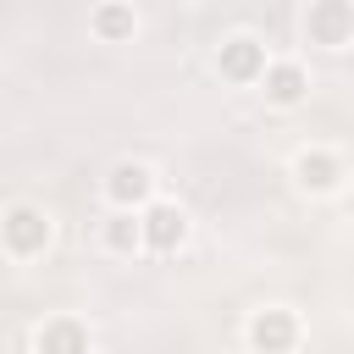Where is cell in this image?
Here are the masks:
<instances>
[{
    "mask_svg": "<svg viewBox=\"0 0 354 354\" xmlns=\"http://www.w3.org/2000/svg\"><path fill=\"white\" fill-rule=\"evenodd\" d=\"M149 238L166 249V243H177L183 238V216L177 210H149Z\"/></svg>",
    "mask_w": 354,
    "mask_h": 354,
    "instance_id": "obj_1",
    "label": "cell"
},
{
    "mask_svg": "<svg viewBox=\"0 0 354 354\" xmlns=\"http://www.w3.org/2000/svg\"><path fill=\"white\" fill-rule=\"evenodd\" d=\"M11 243H17V249L44 243V221H39V216H28V210H17V216H11Z\"/></svg>",
    "mask_w": 354,
    "mask_h": 354,
    "instance_id": "obj_2",
    "label": "cell"
},
{
    "mask_svg": "<svg viewBox=\"0 0 354 354\" xmlns=\"http://www.w3.org/2000/svg\"><path fill=\"white\" fill-rule=\"evenodd\" d=\"M288 337H293V326H288V315H266V321L254 326V343H260V348H282Z\"/></svg>",
    "mask_w": 354,
    "mask_h": 354,
    "instance_id": "obj_3",
    "label": "cell"
},
{
    "mask_svg": "<svg viewBox=\"0 0 354 354\" xmlns=\"http://www.w3.org/2000/svg\"><path fill=\"white\" fill-rule=\"evenodd\" d=\"M266 88H271V100H282V105H288V100H299V88H304V77H299L293 66H277Z\"/></svg>",
    "mask_w": 354,
    "mask_h": 354,
    "instance_id": "obj_4",
    "label": "cell"
},
{
    "mask_svg": "<svg viewBox=\"0 0 354 354\" xmlns=\"http://www.w3.org/2000/svg\"><path fill=\"white\" fill-rule=\"evenodd\" d=\"M144 188H149V177H144L138 166H122V171H116V183H111V194H116V199H138Z\"/></svg>",
    "mask_w": 354,
    "mask_h": 354,
    "instance_id": "obj_5",
    "label": "cell"
},
{
    "mask_svg": "<svg viewBox=\"0 0 354 354\" xmlns=\"http://www.w3.org/2000/svg\"><path fill=\"white\" fill-rule=\"evenodd\" d=\"M249 66H254V50L249 44H232L227 50V72H249Z\"/></svg>",
    "mask_w": 354,
    "mask_h": 354,
    "instance_id": "obj_6",
    "label": "cell"
},
{
    "mask_svg": "<svg viewBox=\"0 0 354 354\" xmlns=\"http://www.w3.org/2000/svg\"><path fill=\"white\" fill-rule=\"evenodd\" d=\"M304 183H321V188H326V183H332V166H326V160H304Z\"/></svg>",
    "mask_w": 354,
    "mask_h": 354,
    "instance_id": "obj_7",
    "label": "cell"
},
{
    "mask_svg": "<svg viewBox=\"0 0 354 354\" xmlns=\"http://www.w3.org/2000/svg\"><path fill=\"white\" fill-rule=\"evenodd\" d=\"M55 354H77V337H72V332H61V337H55Z\"/></svg>",
    "mask_w": 354,
    "mask_h": 354,
    "instance_id": "obj_8",
    "label": "cell"
}]
</instances>
